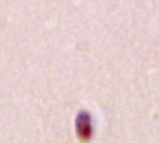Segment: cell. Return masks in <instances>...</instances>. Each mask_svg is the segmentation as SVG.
Instances as JSON below:
<instances>
[{
  "mask_svg": "<svg viewBox=\"0 0 159 143\" xmlns=\"http://www.w3.org/2000/svg\"><path fill=\"white\" fill-rule=\"evenodd\" d=\"M75 134L81 143H88L92 135H94V126H92V118L91 113L86 110H81L76 114L75 119Z\"/></svg>",
  "mask_w": 159,
  "mask_h": 143,
  "instance_id": "cell-1",
  "label": "cell"
}]
</instances>
